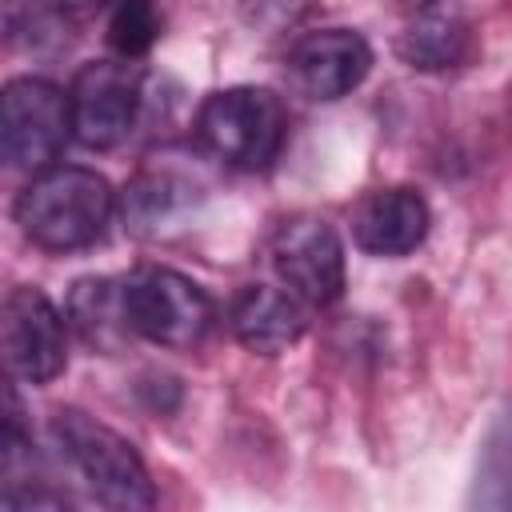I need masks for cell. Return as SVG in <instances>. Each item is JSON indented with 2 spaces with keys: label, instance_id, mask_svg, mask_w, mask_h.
Listing matches in <instances>:
<instances>
[{
  "label": "cell",
  "instance_id": "obj_1",
  "mask_svg": "<svg viewBox=\"0 0 512 512\" xmlns=\"http://www.w3.org/2000/svg\"><path fill=\"white\" fill-rule=\"evenodd\" d=\"M116 212L112 184L80 164H48L20 188L12 216L20 232L44 252H84L104 240Z\"/></svg>",
  "mask_w": 512,
  "mask_h": 512
},
{
  "label": "cell",
  "instance_id": "obj_2",
  "mask_svg": "<svg viewBox=\"0 0 512 512\" xmlns=\"http://www.w3.org/2000/svg\"><path fill=\"white\" fill-rule=\"evenodd\" d=\"M288 136V116L276 92L256 84H232L196 108V140L200 148L236 168V172H260L268 168Z\"/></svg>",
  "mask_w": 512,
  "mask_h": 512
},
{
  "label": "cell",
  "instance_id": "obj_3",
  "mask_svg": "<svg viewBox=\"0 0 512 512\" xmlns=\"http://www.w3.org/2000/svg\"><path fill=\"white\" fill-rule=\"evenodd\" d=\"M52 440L92 496L108 508H152L156 488L140 452L108 424L80 408H60L52 416Z\"/></svg>",
  "mask_w": 512,
  "mask_h": 512
},
{
  "label": "cell",
  "instance_id": "obj_4",
  "mask_svg": "<svg viewBox=\"0 0 512 512\" xmlns=\"http://www.w3.org/2000/svg\"><path fill=\"white\" fill-rule=\"evenodd\" d=\"M124 312L132 336L172 352L196 348L216 320L208 292L172 268H140L124 276Z\"/></svg>",
  "mask_w": 512,
  "mask_h": 512
},
{
  "label": "cell",
  "instance_id": "obj_5",
  "mask_svg": "<svg viewBox=\"0 0 512 512\" xmlns=\"http://www.w3.org/2000/svg\"><path fill=\"white\" fill-rule=\"evenodd\" d=\"M72 140L68 92L44 76H16L0 96V152L8 168L40 172Z\"/></svg>",
  "mask_w": 512,
  "mask_h": 512
},
{
  "label": "cell",
  "instance_id": "obj_6",
  "mask_svg": "<svg viewBox=\"0 0 512 512\" xmlns=\"http://www.w3.org/2000/svg\"><path fill=\"white\" fill-rule=\"evenodd\" d=\"M72 136L84 148H116L136 128L144 84L132 60H92L68 84Z\"/></svg>",
  "mask_w": 512,
  "mask_h": 512
},
{
  "label": "cell",
  "instance_id": "obj_7",
  "mask_svg": "<svg viewBox=\"0 0 512 512\" xmlns=\"http://www.w3.org/2000/svg\"><path fill=\"white\" fill-rule=\"evenodd\" d=\"M272 268L308 308H328L344 296V240L320 216H292L276 228Z\"/></svg>",
  "mask_w": 512,
  "mask_h": 512
},
{
  "label": "cell",
  "instance_id": "obj_8",
  "mask_svg": "<svg viewBox=\"0 0 512 512\" xmlns=\"http://www.w3.org/2000/svg\"><path fill=\"white\" fill-rule=\"evenodd\" d=\"M0 340L8 372L24 384H52L68 364V320L32 284H20L4 296Z\"/></svg>",
  "mask_w": 512,
  "mask_h": 512
},
{
  "label": "cell",
  "instance_id": "obj_9",
  "mask_svg": "<svg viewBox=\"0 0 512 512\" xmlns=\"http://www.w3.org/2000/svg\"><path fill=\"white\" fill-rule=\"evenodd\" d=\"M284 72L296 96L332 104L356 92L372 72V44L356 28H316L288 48Z\"/></svg>",
  "mask_w": 512,
  "mask_h": 512
},
{
  "label": "cell",
  "instance_id": "obj_10",
  "mask_svg": "<svg viewBox=\"0 0 512 512\" xmlns=\"http://www.w3.org/2000/svg\"><path fill=\"white\" fill-rule=\"evenodd\" d=\"M428 228H432L428 200L408 184L376 188L352 212V240L368 256L400 260V256H408V252H416L424 244Z\"/></svg>",
  "mask_w": 512,
  "mask_h": 512
},
{
  "label": "cell",
  "instance_id": "obj_11",
  "mask_svg": "<svg viewBox=\"0 0 512 512\" xmlns=\"http://www.w3.org/2000/svg\"><path fill=\"white\" fill-rule=\"evenodd\" d=\"M232 336L260 356H276L304 336V308L288 288L244 284L228 304Z\"/></svg>",
  "mask_w": 512,
  "mask_h": 512
},
{
  "label": "cell",
  "instance_id": "obj_12",
  "mask_svg": "<svg viewBox=\"0 0 512 512\" xmlns=\"http://www.w3.org/2000/svg\"><path fill=\"white\" fill-rule=\"evenodd\" d=\"M396 52L408 68L416 72H452L472 60L476 52V32L460 12H440L424 8L396 40Z\"/></svg>",
  "mask_w": 512,
  "mask_h": 512
},
{
  "label": "cell",
  "instance_id": "obj_13",
  "mask_svg": "<svg viewBox=\"0 0 512 512\" xmlns=\"http://www.w3.org/2000/svg\"><path fill=\"white\" fill-rule=\"evenodd\" d=\"M68 324L88 348L100 352H116L124 340H132L124 312V280H108V276L76 280L68 292Z\"/></svg>",
  "mask_w": 512,
  "mask_h": 512
},
{
  "label": "cell",
  "instance_id": "obj_14",
  "mask_svg": "<svg viewBox=\"0 0 512 512\" xmlns=\"http://www.w3.org/2000/svg\"><path fill=\"white\" fill-rule=\"evenodd\" d=\"M192 192L196 188H188L184 180H176L168 172H140L120 196L124 224L136 236H160V228L172 224L192 204Z\"/></svg>",
  "mask_w": 512,
  "mask_h": 512
},
{
  "label": "cell",
  "instance_id": "obj_15",
  "mask_svg": "<svg viewBox=\"0 0 512 512\" xmlns=\"http://www.w3.org/2000/svg\"><path fill=\"white\" fill-rule=\"evenodd\" d=\"M160 40L156 0H112L108 8V44L120 60H140Z\"/></svg>",
  "mask_w": 512,
  "mask_h": 512
},
{
  "label": "cell",
  "instance_id": "obj_16",
  "mask_svg": "<svg viewBox=\"0 0 512 512\" xmlns=\"http://www.w3.org/2000/svg\"><path fill=\"white\" fill-rule=\"evenodd\" d=\"M476 500L496 508L512 504V420H500L488 436L484 464L476 472Z\"/></svg>",
  "mask_w": 512,
  "mask_h": 512
},
{
  "label": "cell",
  "instance_id": "obj_17",
  "mask_svg": "<svg viewBox=\"0 0 512 512\" xmlns=\"http://www.w3.org/2000/svg\"><path fill=\"white\" fill-rule=\"evenodd\" d=\"M304 4H296V0H248V12H252V20H292L296 12H300Z\"/></svg>",
  "mask_w": 512,
  "mask_h": 512
},
{
  "label": "cell",
  "instance_id": "obj_18",
  "mask_svg": "<svg viewBox=\"0 0 512 512\" xmlns=\"http://www.w3.org/2000/svg\"><path fill=\"white\" fill-rule=\"evenodd\" d=\"M60 12H72V16H88V12H108L112 8V0H52Z\"/></svg>",
  "mask_w": 512,
  "mask_h": 512
},
{
  "label": "cell",
  "instance_id": "obj_19",
  "mask_svg": "<svg viewBox=\"0 0 512 512\" xmlns=\"http://www.w3.org/2000/svg\"><path fill=\"white\" fill-rule=\"evenodd\" d=\"M404 4H412V8H432L436 0H404Z\"/></svg>",
  "mask_w": 512,
  "mask_h": 512
}]
</instances>
